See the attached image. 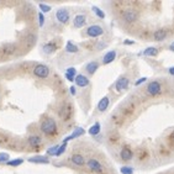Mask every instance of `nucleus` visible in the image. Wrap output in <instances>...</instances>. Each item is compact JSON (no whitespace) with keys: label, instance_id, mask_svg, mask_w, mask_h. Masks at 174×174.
Listing matches in <instances>:
<instances>
[{"label":"nucleus","instance_id":"obj_1","mask_svg":"<svg viewBox=\"0 0 174 174\" xmlns=\"http://www.w3.org/2000/svg\"><path fill=\"white\" fill-rule=\"evenodd\" d=\"M41 131L45 133V135H54L57 132V124L53 119L48 117V119H45L42 122H41V126H40Z\"/></svg>","mask_w":174,"mask_h":174},{"label":"nucleus","instance_id":"obj_2","mask_svg":"<svg viewBox=\"0 0 174 174\" xmlns=\"http://www.w3.org/2000/svg\"><path fill=\"white\" fill-rule=\"evenodd\" d=\"M33 74L41 79H46L50 76V68L46 64H37L33 68Z\"/></svg>","mask_w":174,"mask_h":174},{"label":"nucleus","instance_id":"obj_3","mask_svg":"<svg viewBox=\"0 0 174 174\" xmlns=\"http://www.w3.org/2000/svg\"><path fill=\"white\" fill-rule=\"evenodd\" d=\"M146 91H147L148 95L156 96V95L161 94V91H162V85H161V83H159L158 80H153V82H151V83L147 85Z\"/></svg>","mask_w":174,"mask_h":174},{"label":"nucleus","instance_id":"obj_4","mask_svg":"<svg viewBox=\"0 0 174 174\" xmlns=\"http://www.w3.org/2000/svg\"><path fill=\"white\" fill-rule=\"evenodd\" d=\"M137 17H138V14H137V11L133 10V9H126V10L124 11V14H122V19H124V21H126L127 24L135 22V21L137 20Z\"/></svg>","mask_w":174,"mask_h":174},{"label":"nucleus","instance_id":"obj_5","mask_svg":"<svg viewBox=\"0 0 174 174\" xmlns=\"http://www.w3.org/2000/svg\"><path fill=\"white\" fill-rule=\"evenodd\" d=\"M102 33H104V28L100 25H91L87 28V35L89 37H93V38L99 37Z\"/></svg>","mask_w":174,"mask_h":174},{"label":"nucleus","instance_id":"obj_6","mask_svg":"<svg viewBox=\"0 0 174 174\" xmlns=\"http://www.w3.org/2000/svg\"><path fill=\"white\" fill-rule=\"evenodd\" d=\"M128 85H130V79L127 77H120L115 83V89H116V91L121 93V91L126 90Z\"/></svg>","mask_w":174,"mask_h":174},{"label":"nucleus","instance_id":"obj_7","mask_svg":"<svg viewBox=\"0 0 174 174\" xmlns=\"http://www.w3.org/2000/svg\"><path fill=\"white\" fill-rule=\"evenodd\" d=\"M56 19L61 22V24H67L71 19V15H69V11L67 9H58L57 12H56Z\"/></svg>","mask_w":174,"mask_h":174},{"label":"nucleus","instance_id":"obj_8","mask_svg":"<svg viewBox=\"0 0 174 174\" xmlns=\"http://www.w3.org/2000/svg\"><path fill=\"white\" fill-rule=\"evenodd\" d=\"M88 168L95 173H101L104 171V167L101 166V163L99 161H96L95 158H90L88 161Z\"/></svg>","mask_w":174,"mask_h":174},{"label":"nucleus","instance_id":"obj_9","mask_svg":"<svg viewBox=\"0 0 174 174\" xmlns=\"http://www.w3.org/2000/svg\"><path fill=\"white\" fill-rule=\"evenodd\" d=\"M85 22H87V16L83 15V14L77 15V16L73 19V26H74L76 28H82V27L85 25Z\"/></svg>","mask_w":174,"mask_h":174},{"label":"nucleus","instance_id":"obj_10","mask_svg":"<svg viewBox=\"0 0 174 174\" xmlns=\"http://www.w3.org/2000/svg\"><path fill=\"white\" fill-rule=\"evenodd\" d=\"M116 56H117L116 50H111V51H109V52L105 53V56L102 57V64H110V63H112V62L115 61Z\"/></svg>","mask_w":174,"mask_h":174},{"label":"nucleus","instance_id":"obj_11","mask_svg":"<svg viewBox=\"0 0 174 174\" xmlns=\"http://www.w3.org/2000/svg\"><path fill=\"white\" fill-rule=\"evenodd\" d=\"M85 133V131H84V128H82V127H77L73 132H72V135H69L68 137H66L64 140H63V143H67L68 141H71V140H74V138H78V137H80V136H83Z\"/></svg>","mask_w":174,"mask_h":174},{"label":"nucleus","instance_id":"obj_12","mask_svg":"<svg viewBox=\"0 0 174 174\" xmlns=\"http://www.w3.org/2000/svg\"><path fill=\"white\" fill-rule=\"evenodd\" d=\"M120 157H121V159H124V161H131L132 157H133V152H132V150H131L130 147L125 146V147H122V150H121V152H120Z\"/></svg>","mask_w":174,"mask_h":174},{"label":"nucleus","instance_id":"obj_13","mask_svg":"<svg viewBox=\"0 0 174 174\" xmlns=\"http://www.w3.org/2000/svg\"><path fill=\"white\" fill-rule=\"evenodd\" d=\"M76 85L77 87H80V88H85L89 85V79H88V77H85L84 74H78L77 77H76Z\"/></svg>","mask_w":174,"mask_h":174},{"label":"nucleus","instance_id":"obj_14","mask_svg":"<svg viewBox=\"0 0 174 174\" xmlns=\"http://www.w3.org/2000/svg\"><path fill=\"white\" fill-rule=\"evenodd\" d=\"M30 163H38V164H48L50 159L45 156H35V157H30L27 159Z\"/></svg>","mask_w":174,"mask_h":174},{"label":"nucleus","instance_id":"obj_15","mask_svg":"<svg viewBox=\"0 0 174 174\" xmlns=\"http://www.w3.org/2000/svg\"><path fill=\"white\" fill-rule=\"evenodd\" d=\"M167 31L166 30H163V28H159V30H157V31H154V33H153V38L156 40V41H158V42H161V41H164L166 38H167Z\"/></svg>","mask_w":174,"mask_h":174},{"label":"nucleus","instance_id":"obj_16","mask_svg":"<svg viewBox=\"0 0 174 174\" xmlns=\"http://www.w3.org/2000/svg\"><path fill=\"white\" fill-rule=\"evenodd\" d=\"M64 76H66V79H67V80L74 82V80H76V77H77V69H76L74 67H69V68H67Z\"/></svg>","mask_w":174,"mask_h":174},{"label":"nucleus","instance_id":"obj_17","mask_svg":"<svg viewBox=\"0 0 174 174\" xmlns=\"http://www.w3.org/2000/svg\"><path fill=\"white\" fill-rule=\"evenodd\" d=\"M109 104H110V99L107 96H104L99 102H98V110L100 112H104L107 107H109Z\"/></svg>","mask_w":174,"mask_h":174},{"label":"nucleus","instance_id":"obj_18","mask_svg":"<svg viewBox=\"0 0 174 174\" xmlns=\"http://www.w3.org/2000/svg\"><path fill=\"white\" fill-rule=\"evenodd\" d=\"M98 68H99V63H98V62H95V61L89 62L87 66H85V71H87L88 74H90V76L95 74V72L98 71Z\"/></svg>","mask_w":174,"mask_h":174},{"label":"nucleus","instance_id":"obj_19","mask_svg":"<svg viewBox=\"0 0 174 174\" xmlns=\"http://www.w3.org/2000/svg\"><path fill=\"white\" fill-rule=\"evenodd\" d=\"M71 161L76 166H84V163H85V159H84V157L82 154H73L71 157Z\"/></svg>","mask_w":174,"mask_h":174},{"label":"nucleus","instance_id":"obj_20","mask_svg":"<svg viewBox=\"0 0 174 174\" xmlns=\"http://www.w3.org/2000/svg\"><path fill=\"white\" fill-rule=\"evenodd\" d=\"M142 54L146 57H154L158 54V48L157 47H148L142 52Z\"/></svg>","mask_w":174,"mask_h":174},{"label":"nucleus","instance_id":"obj_21","mask_svg":"<svg viewBox=\"0 0 174 174\" xmlns=\"http://www.w3.org/2000/svg\"><path fill=\"white\" fill-rule=\"evenodd\" d=\"M56 48H57V46H56L54 43H52V42L46 43V45H43V47H42V50H43V52H45L46 54H51V53H53V52L56 51Z\"/></svg>","mask_w":174,"mask_h":174},{"label":"nucleus","instance_id":"obj_22","mask_svg":"<svg viewBox=\"0 0 174 174\" xmlns=\"http://www.w3.org/2000/svg\"><path fill=\"white\" fill-rule=\"evenodd\" d=\"M100 130H101V126H100V124L99 122H95L90 128H89V135L90 136H98L99 133H100Z\"/></svg>","mask_w":174,"mask_h":174},{"label":"nucleus","instance_id":"obj_23","mask_svg":"<svg viewBox=\"0 0 174 174\" xmlns=\"http://www.w3.org/2000/svg\"><path fill=\"white\" fill-rule=\"evenodd\" d=\"M78 51H79V48H78L77 45H74L71 41L67 42V45H66V52H68V53H77Z\"/></svg>","mask_w":174,"mask_h":174},{"label":"nucleus","instance_id":"obj_24","mask_svg":"<svg viewBox=\"0 0 174 174\" xmlns=\"http://www.w3.org/2000/svg\"><path fill=\"white\" fill-rule=\"evenodd\" d=\"M41 142H42V140H41L40 136H31V137L28 138V143H30L32 147H37V146H40Z\"/></svg>","mask_w":174,"mask_h":174},{"label":"nucleus","instance_id":"obj_25","mask_svg":"<svg viewBox=\"0 0 174 174\" xmlns=\"http://www.w3.org/2000/svg\"><path fill=\"white\" fill-rule=\"evenodd\" d=\"M91 10H93V12H94L99 19H104V17H105V12H104L100 7H98V6H93Z\"/></svg>","mask_w":174,"mask_h":174},{"label":"nucleus","instance_id":"obj_26","mask_svg":"<svg viewBox=\"0 0 174 174\" xmlns=\"http://www.w3.org/2000/svg\"><path fill=\"white\" fill-rule=\"evenodd\" d=\"M24 163V159L22 158H17V159H12V161H9L6 164L10 166V167H19Z\"/></svg>","mask_w":174,"mask_h":174},{"label":"nucleus","instance_id":"obj_27","mask_svg":"<svg viewBox=\"0 0 174 174\" xmlns=\"http://www.w3.org/2000/svg\"><path fill=\"white\" fill-rule=\"evenodd\" d=\"M120 173L121 174H133V168L130 166H122L120 168Z\"/></svg>","mask_w":174,"mask_h":174},{"label":"nucleus","instance_id":"obj_28","mask_svg":"<svg viewBox=\"0 0 174 174\" xmlns=\"http://www.w3.org/2000/svg\"><path fill=\"white\" fill-rule=\"evenodd\" d=\"M58 148H59V146H58V145L51 146V147L47 150V154H48V156H56V154H57V152H58Z\"/></svg>","mask_w":174,"mask_h":174},{"label":"nucleus","instance_id":"obj_29","mask_svg":"<svg viewBox=\"0 0 174 174\" xmlns=\"http://www.w3.org/2000/svg\"><path fill=\"white\" fill-rule=\"evenodd\" d=\"M38 7H40V10H41V12H42V14H45V12H50V11H51V9H52L50 5H47V4H42V2H41V4H38Z\"/></svg>","mask_w":174,"mask_h":174},{"label":"nucleus","instance_id":"obj_30","mask_svg":"<svg viewBox=\"0 0 174 174\" xmlns=\"http://www.w3.org/2000/svg\"><path fill=\"white\" fill-rule=\"evenodd\" d=\"M9 158H10V156L7 153H4V152L0 153V163H7L10 161Z\"/></svg>","mask_w":174,"mask_h":174},{"label":"nucleus","instance_id":"obj_31","mask_svg":"<svg viewBox=\"0 0 174 174\" xmlns=\"http://www.w3.org/2000/svg\"><path fill=\"white\" fill-rule=\"evenodd\" d=\"M66 148H67V143H62L61 146H59V148H58V152H57V157H59V156H62L64 152H66Z\"/></svg>","mask_w":174,"mask_h":174},{"label":"nucleus","instance_id":"obj_32","mask_svg":"<svg viewBox=\"0 0 174 174\" xmlns=\"http://www.w3.org/2000/svg\"><path fill=\"white\" fill-rule=\"evenodd\" d=\"M38 24H40V26H41V27L45 25V16H43V14H42V12H40V14H38Z\"/></svg>","mask_w":174,"mask_h":174},{"label":"nucleus","instance_id":"obj_33","mask_svg":"<svg viewBox=\"0 0 174 174\" xmlns=\"http://www.w3.org/2000/svg\"><path fill=\"white\" fill-rule=\"evenodd\" d=\"M147 80V77H142V78H140L137 82H136V85H140V84H142V83H145Z\"/></svg>","mask_w":174,"mask_h":174},{"label":"nucleus","instance_id":"obj_34","mask_svg":"<svg viewBox=\"0 0 174 174\" xmlns=\"http://www.w3.org/2000/svg\"><path fill=\"white\" fill-rule=\"evenodd\" d=\"M69 91H71L72 95H76V94H77V89H76V87H71L69 88Z\"/></svg>","mask_w":174,"mask_h":174},{"label":"nucleus","instance_id":"obj_35","mask_svg":"<svg viewBox=\"0 0 174 174\" xmlns=\"http://www.w3.org/2000/svg\"><path fill=\"white\" fill-rule=\"evenodd\" d=\"M168 72H169L171 76H174V67H171V68L168 69Z\"/></svg>","mask_w":174,"mask_h":174},{"label":"nucleus","instance_id":"obj_36","mask_svg":"<svg viewBox=\"0 0 174 174\" xmlns=\"http://www.w3.org/2000/svg\"><path fill=\"white\" fill-rule=\"evenodd\" d=\"M169 50H171L172 52H174V41L171 43V45H169Z\"/></svg>","mask_w":174,"mask_h":174},{"label":"nucleus","instance_id":"obj_37","mask_svg":"<svg viewBox=\"0 0 174 174\" xmlns=\"http://www.w3.org/2000/svg\"><path fill=\"white\" fill-rule=\"evenodd\" d=\"M124 43H125V45H133V43H135V41H125Z\"/></svg>","mask_w":174,"mask_h":174},{"label":"nucleus","instance_id":"obj_38","mask_svg":"<svg viewBox=\"0 0 174 174\" xmlns=\"http://www.w3.org/2000/svg\"><path fill=\"white\" fill-rule=\"evenodd\" d=\"M172 137H173V140H174V132H173V135H172Z\"/></svg>","mask_w":174,"mask_h":174}]
</instances>
